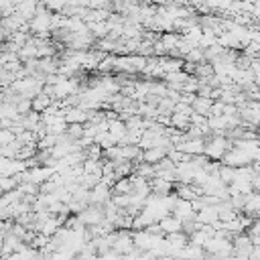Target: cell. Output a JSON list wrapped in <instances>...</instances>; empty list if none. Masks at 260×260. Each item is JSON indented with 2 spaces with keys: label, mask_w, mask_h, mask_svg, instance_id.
Wrapping results in <instances>:
<instances>
[{
  "label": "cell",
  "mask_w": 260,
  "mask_h": 260,
  "mask_svg": "<svg viewBox=\"0 0 260 260\" xmlns=\"http://www.w3.org/2000/svg\"><path fill=\"white\" fill-rule=\"evenodd\" d=\"M171 124L179 130H187V126L191 124L189 116L187 114H181V112H171Z\"/></svg>",
  "instance_id": "4"
},
{
  "label": "cell",
  "mask_w": 260,
  "mask_h": 260,
  "mask_svg": "<svg viewBox=\"0 0 260 260\" xmlns=\"http://www.w3.org/2000/svg\"><path fill=\"white\" fill-rule=\"evenodd\" d=\"M43 4L49 10H63V6L69 4V0H43Z\"/></svg>",
  "instance_id": "7"
},
{
  "label": "cell",
  "mask_w": 260,
  "mask_h": 260,
  "mask_svg": "<svg viewBox=\"0 0 260 260\" xmlns=\"http://www.w3.org/2000/svg\"><path fill=\"white\" fill-rule=\"evenodd\" d=\"M51 102H53V98H51L47 91H39V93L30 100V110H35V112H45V110L51 106Z\"/></svg>",
  "instance_id": "3"
},
{
  "label": "cell",
  "mask_w": 260,
  "mask_h": 260,
  "mask_svg": "<svg viewBox=\"0 0 260 260\" xmlns=\"http://www.w3.org/2000/svg\"><path fill=\"white\" fill-rule=\"evenodd\" d=\"M217 177L225 183V185H230L234 179H236V167H230V165H221L219 169H217Z\"/></svg>",
  "instance_id": "5"
},
{
  "label": "cell",
  "mask_w": 260,
  "mask_h": 260,
  "mask_svg": "<svg viewBox=\"0 0 260 260\" xmlns=\"http://www.w3.org/2000/svg\"><path fill=\"white\" fill-rule=\"evenodd\" d=\"M175 148L181 150V152H185V154H189V156H193V154H201L203 148H205V140H203L201 136H195V138L183 136V140H179V142L175 144Z\"/></svg>",
  "instance_id": "1"
},
{
  "label": "cell",
  "mask_w": 260,
  "mask_h": 260,
  "mask_svg": "<svg viewBox=\"0 0 260 260\" xmlns=\"http://www.w3.org/2000/svg\"><path fill=\"white\" fill-rule=\"evenodd\" d=\"M71 138H81L83 136V124H77V122H71V124H67V130H65Z\"/></svg>",
  "instance_id": "6"
},
{
  "label": "cell",
  "mask_w": 260,
  "mask_h": 260,
  "mask_svg": "<svg viewBox=\"0 0 260 260\" xmlns=\"http://www.w3.org/2000/svg\"><path fill=\"white\" fill-rule=\"evenodd\" d=\"M156 223H158V228L162 230V234H173V232H181V230H183L181 219L175 217V215H165V217H160Z\"/></svg>",
  "instance_id": "2"
}]
</instances>
